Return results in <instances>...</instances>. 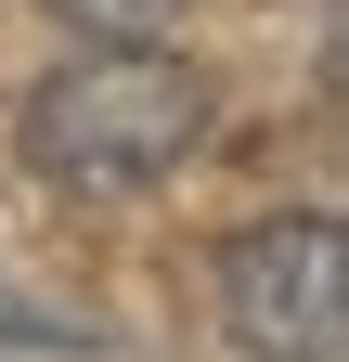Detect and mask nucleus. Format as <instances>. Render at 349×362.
<instances>
[{
    "label": "nucleus",
    "mask_w": 349,
    "mask_h": 362,
    "mask_svg": "<svg viewBox=\"0 0 349 362\" xmlns=\"http://www.w3.org/2000/svg\"><path fill=\"white\" fill-rule=\"evenodd\" d=\"M13 143L65 194H155L168 168L207 143V78L182 52H65L26 90Z\"/></svg>",
    "instance_id": "1"
},
{
    "label": "nucleus",
    "mask_w": 349,
    "mask_h": 362,
    "mask_svg": "<svg viewBox=\"0 0 349 362\" xmlns=\"http://www.w3.org/2000/svg\"><path fill=\"white\" fill-rule=\"evenodd\" d=\"M220 337L246 362H349V233H336V207L246 220L220 246Z\"/></svg>",
    "instance_id": "2"
},
{
    "label": "nucleus",
    "mask_w": 349,
    "mask_h": 362,
    "mask_svg": "<svg viewBox=\"0 0 349 362\" xmlns=\"http://www.w3.org/2000/svg\"><path fill=\"white\" fill-rule=\"evenodd\" d=\"M52 13L91 39V52H155V26H182L194 0H52Z\"/></svg>",
    "instance_id": "3"
}]
</instances>
